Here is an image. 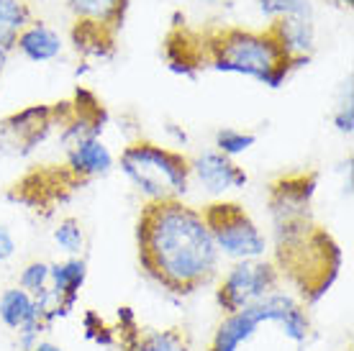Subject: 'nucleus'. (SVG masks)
Masks as SVG:
<instances>
[{"label": "nucleus", "mask_w": 354, "mask_h": 351, "mask_svg": "<svg viewBox=\"0 0 354 351\" xmlns=\"http://www.w3.org/2000/svg\"><path fill=\"white\" fill-rule=\"evenodd\" d=\"M139 264L172 295H190L216 277L218 249L203 213L183 200L147 202L136 223Z\"/></svg>", "instance_id": "obj_1"}, {"label": "nucleus", "mask_w": 354, "mask_h": 351, "mask_svg": "<svg viewBox=\"0 0 354 351\" xmlns=\"http://www.w3.org/2000/svg\"><path fill=\"white\" fill-rule=\"evenodd\" d=\"M205 61L216 72L244 75L277 90L290 77L298 61H292L285 49L277 44L272 31H244V28H223L205 41Z\"/></svg>", "instance_id": "obj_2"}, {"label": "nucleus", "mask_w": 354, "mask_h": 351, "mask_svg": "<svg viewBox=\"0 0 354 351\" xmlns=\"http://www.w3.org/2000/svg\"><path fill=\"white\" fill-rule=\"evenodd\" d=\"M274 267L280 280L292 285L303 305H316L337 282L342 252L331 234L313 226L298 241L274 249Z\"/></svg>", "instance_id": "obj_3"}, {"label": "nucleus", "mask_w": 354, "mask_h": 351, "mask_svg": "<svg viewBox=\"0 0 354 351\" xmlns=\"http://www.w3.org/2000/svg\"><path fill=\"white\" fill-rule=\"evenodd\" d=\"M265 323L280 325L283 336L292 343H306L310 336V318L306 305L298 298L277 290L254 305L223 318L208 343V351H239L257 336V328Z\"/></svg>", "instance_id": "obj_4"}, {"label": "nucleus", "mask_w": 354, "mask_h": 351, "mask_svg": "<svg viewBox=\"0 0 354 351\" xmlns=\"http://www.w3.org/2000/svg\"><path fill=\"white\" fill-rule=\"evenodd\" d=\"M118 167L149 202L183 200L190 184V159L154 141H136L121 151Z\"/></svg>", "instance_id": "obj_5"}, {"label": "nucleus", "mask_w": 354, "mask_h": 351, "mask_svg": "<svg viewBox=\"0 0 354 351\" xmlns=\"http://www.w3.org/2000/svg\"><path fill=\"white\" fill-rule=\"evenodd\" d=\"M319 187L316 172L285 175L270 184V218L274 231V249L306 236L316 223L310 220V202Z\"/></svg>", "instance_id": "obj_6"}, {"label": "nucleus", "mask_w": 354, "mask_h": 351, "mask_svg": "<svg viewBox=\"0 0 354 351\" xmlns=\"http://www.w3.org/2000/svg\"><path fill=\"white\" fill-rule=\"evenodd\" d=\"M201 213H203L205 226L211 231L213 244L221 256H226L231 262L265 259L267 249H270L267 236L239 202H211Z\"/></svg>", "instance_id": "obj_7"}, {"label": "nucleus", "mask_w": 354, "mask_h": 351, "mask_svg": "<svg viewBox=\"0 0 354 351\" xmlns=\"http://www.w3.org/2000/svg\"><path fill=\"white\" fill-rule=\"evenodd\" d=\"M280 272L270 259H254V262H234L229 272L223 274L216 290V303L223 316L239 313L244 307L254 305L267 295L280 290Z\"/></svg>", "instance_id": "obj_8"}, {"label": "nucleus", "mask_w": 354, "mask_h": 351, "mask_svg": "<svg viewBox=\"0 0 354 351\" xmlns=\"http://www.w3.org/2000/svg\"><path fill=\"white\" fill-rule=\"evenodd\" d=\"M190 177L205 187V193L223 195L229 190H239L249 182V175L244 167H239L234 159L223 157L221 151H203L195 159H190Z\"/></svg>", "instance_id": "obj_9"}, {"label": "nucleus", "mask_w": 354, "mask_h": 351, "mask_svg": "<svg viewBox=\"0 0 354 351\" xmlns=\"http://www.w3.org/2000/svg\"><path fill=\"white\" fill-rule=\"evenodd\" d=\"M113 164H115L113 154L100 141V136L75 141L72 146H67V172L80 184L85 180H93V177L108 175L113 169Z\"/></svg>", "instance_id": "obj_10"}, {"label": "nucleus", "mask_w": 354, "mask_h": 351, "mask_svg": "<svg viewBox=\"0 0 354 351\" xmlns=\"http://www.w3.org/2000/svg\"><path fill=\"white\" fill-rule=\"evenodd\" d=\"M118 346L121 351H193L190 336L183 328H142L121 331Z\"/></svg>", "instance_id": "obj_11"}, {"label": "nucleus", "mask_w": 354, "mask_h": 351, "mask_svg": "<svg viewBox=\"0 0 354 351\" xmlns=\"http://www.w3.org/2000/svg\"><path fill=\"white\" fill-rule=\"evenodd\" d=\"M54 115H57V108H46V106L26 108L21 113L10 115L8 121H3V133L16 146H24L21 151H28L34 149L36 144L46 136V131L52 129Z\"/></svg>", "instance_id": "obj_12"}, {"label": "nucleus", "mask_w": 354, "mask_h": 351, "mask_svg": "<svg viewBox=\"0 0 354 351\" xmlns=\"http://www.w3.org/2000/svg\"><path fill=\"white\" fill-rule=\"evenodd\" d=\"M85 280H88V262L82 256H67L64 262L52 264V269H49V290L54 292V298L59 300V305H62L67 316L77 305V298H80V290L85 287Z\"/></svg>", "instance_id": "obj_13"}, {"label": "nucleus", "mask_w": 354, "mask_h": 351, "mask_svg": "<svg viewBox=\"0 0 354 351\" xmlns=\"http://www.w3.org/2000/svg\"><path fill=\"white\" fill-rule=\"evenodd\" d=\"M16 46L21 49V54H24L28 61H36V64L57 59L64 49L62 36L57 34L54 28L46 26V23H34V21L18 34Z\"/></svg>", "instance_id": "obj_14"}, {"label": "nucleus", "mask_w": 354, "mask_h": 351, "mask_svg": "<svg viewBox=\"0 0 354 351\" xmlns=\"http://www.w3.org/2000/svg\"><path fill=\"white\" fill-rule=\"evenodd\" d=\"M39 321L44 323V318L39 313V305H36V298L31 292H26L18 285L3 290V295H0V323L6 325V328H10L16 334L18 328H24L28 323H39Z\"/></svg>", "instance_id": "obj_15"}, {"label": "nucleus", "mask_w": 354, "mask_h": 351, "mask_svg": "<svg viewBox=\"0 0 354 351\" xmlns=\"http://www.w3.org/2000/svg\"><path fill=\"white\" fill-rule=\"evenodd\" d=\"M77 21H88L113 31L121 26L129 0H67Z\"/></svg>", "instance_id": "obj_16"}, {"label": "nucleus", "mask_w": 354, "mask_h": 351, "mask_svg": "<svg viewBox=\"0 0 354 351\" xmlns=\"http://www.w3.org/2000/svg\"><path fill=\"white\" fill-rule=\"evenodd\" d=\"M31 23V10L26 0H0V49L10 52L16 39Z\"/></svg>", "instance_id": "obj_17"}, {"label": "nucleus", "mask_w": 354, "mask_h": 351, "mask_svg": "<svg viewBox=\"0 0 354 351\" xmlns=\"http://www.w3.org/2000/svg\"><path fill=\"white\" fill-rule=\"evenodd\" d=\"M54 244L62 249L64 254L80 256L85 249V229L77 218H62L57 223V229L52 231Z\"/></svg>", "instance_id": "obj_18"}, {"label": "nucleus", "mask_w": 354, "mask_h": 351, "mask_svg": "<svg viewBox=\"0 0 354 351\" xmlns=\"http://www.w3.org/2000/svg\"><path fill=\"white\" fill-rule=\"evenodd\" d=\"M262 16L280 21V18H313L310 0H257Z\"/></svg>", "instance_id": "obj_19"}, {"label": "nucleus", "mask_w": 354, "mask_h": 351, "mask_svg": "<svg viewBox=\"0 0 354 351\" xmlns=\"http://www.w3.org/2000/svg\"><path fill=\"white\" fill-rule=\"evenodd\" d=\"M257 144V133L239 131V129H221L216 131V151H221L223 157H239Z\"/></svg>", "instance_id": "obj_20"}, {"label": "nucleus", "mask_w": 354, "mask_h": 351, "mask_svg": "<svg viewBox=\"0 0 354 351\" xmlns=\"http://www.w3.org/2000/svg\"><path fill=\"white\" fill-rule=\"evenodd\" d=\"M82 331H85V339H88V341H93V343H97V346H106V349H111V346H115V343H118L115 328H111L103 318L97 316L95 310H88V313L82 316Z\"/></svg>", "instance_id": "obj_21"}, {"label": "nucleus", "mask_w": 354, "mask_h": 351, "mask_svg": "<svg viewBox=\"0 0 354 351\" xmlns=\"http://www.w3.org/2000/svg\"><path fill=\"white\" fill-rule=\"evenodd\" d=\"M49 269H52V264H46V262L26 264L21 277H18V287H24V290L31 292V295L44 292L46 287H49Z\"/></svg>", "instance_id": "obj_22"}, {"label": "nucleus", "mask_w": 354, "mask_h": 351, "mask_svg": "<svg viewBox=\"0 0 354 351\" xmlns=\"http://www.w3.org/2000/svg\"><path fill=\"white\" fill-rule=\"evenodd\" d=\"M334 126H337L339 133H344V136H352L354 131V106H352V93L346 95V100H342L337 108V113H334Z\"/></svg>", "instance_id": "obj_23"}, {"label": "nucleus", "mask_w": 354, "mask_h": 351, "mask_svg": "<svg viewBox=\"0 0 354 351\" xmlns=\"http://www.w3.org/2000/svg\"><path fill=\"white\" fill-rule=\"evenodd\" d=\"M13 254H16V238L8 226H0V264L8 262Z\"/></svg>", "instance_id": "obj_24"}, {"label": "nucleus", "mask_w": 354, "mask_h": 351, "mask_svg": "<svg viewBox=\"0 0 354 351\" xmlns=\"http://www.w3.org/2000/svg\"><path fill=\"white\" fill-rule=\"evenodd\" d=\"M31 351H64V349L59 346V343H54V341H46V339H41V341L36 343V346H34Z\"/></svg>", "instance_id": "obj_25"}, {"label": "nucleus", "mask_w": 354, "mask_h": 351, "mask_svg": "<svg viewBox=\"0 0 354 351\" xmlns=\"http://www.w3.org/2000/svg\"><path fill=\"white\" fill-rule=\"evenodd\" d=\"M6 61H8V52L0 49V75H3V70H6Z\"/></svg>", "instance_id": "obj_26"}, {"label": "nucleus", "mask_w": 354, "mask_h": 351, "mask_svg": "<svg viewBox=\"0 0 354 351\" xmlns=\"http://www.w3.org/2000/svg\"><path fill=\"white\" fill-rule=\"evenodd\" d=\"M337 3H339V6H346V8H352L354 0H337Z\"/></svg>", "instance_id": "obj_27"}, {"label": "nucleus", "mask_w": 354, "mask_h": 351, "mask_svg": "<svg viewBox=\"0 0 354 351\" xmlns=\"http://www.w3.org/2000/svg\"><path fill=\"white\" fill-rule=\"evenodd\" d=\"M203 3H208V6H213V3H221V0H203Z\"/></svg>", "instance_id": "obj_28"}]
</instances>
